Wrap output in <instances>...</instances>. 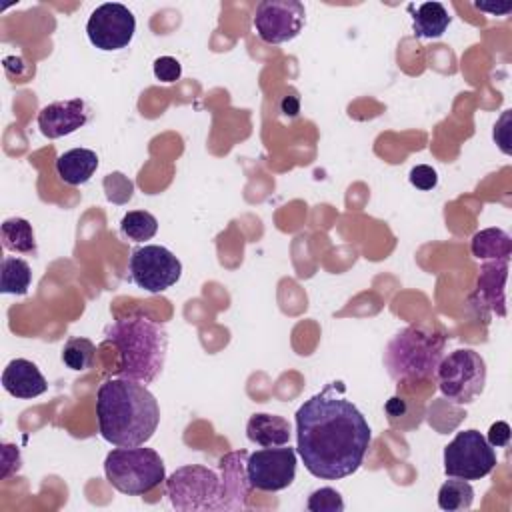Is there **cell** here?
Wrapping results in <instances>:
<instances>
[{"instance_id": "obj_10", "label": "cell", "mask_w": 512, "mask_h": 512, "mask_svg": "<svg viewBox=\"0 0 512 512\" xmlns=\"http://www.w3.org/2000/svg\"><path fill=\"white\" fill-rule=\"evenodd\" d=\"M296 450L288 444L252 452L246 458V478L252 488L280 492L296 478Z\"/></svg>"}, {"instance_id": "obj_19", "label": "cell", "mask_w": 512, "mask_h": 512, "mask_svg": "<svg viewBox=\"0 0 512 512\" xmlns=\"http://www.w3.org/2000/svg\"><path fill=\"white\" fill-rule=\"evenodd\" d=\"M470 250L478 260H510L512 240L502 228H486L472 236Z\"/></svg>"}, {"instance_id": "obj_9", "label": "cell", "mask_w": 512, "mask_h": 512, "mask_svg": "<svg viewBox=\"0 0 512 512\" xmlns=\"http://www.w3.org/2000/svg\"><path fill=\"white\" fill-rule=\"evenodd\" d=\"M128 272L138 288L158 294L172 288L180 280L182 262L164 246L144 244L132 250Z\"/></svg>"}, {"instance_id": "obj_6", "label": "cell", "mask_w": 512, "mask_h": 512, "mask_svg": "<svg viewBox=\"0 0 512 512\" xmlns=\"http://www.w3.org/2000/svg\"><path fill=\"white\" fill-rule=\"evenodd\" d=\"M106 480L122 494L142 496L166 480V466L152 448L132 446L114 448L104 460Z\"/></svg>"}, {"instance_id": "obj_24", "label": "cell", "mask_w": 512, "mask_h": 512, "mask_svg": "<svg viewBox=\"0 0 512 512\" xmlns=\"http://www.w3.org/2000/svg\"><path fill=\"white\" fill-rule=\"evenodd\" d=\"M94 352H96V346L88 340V338H70L66 344H64V350H62V362L70 368V370H88L92 368L94 364Z\"/></svg>"}, {"instance_id": "obj_27", "label": "cell", "mask_w": 512, "mask_h": 512, "mask_svg": "<svg viewBox=\"0 0 512 512\" xmlns=\"http://www.w3.org/2000/svg\"><path fill=\"white\" fill-rule=\"evenodd\" d=\"M408 180L418 190H432L438 184V172L432 166H428V164H416L410 170Z\"/></svg>"}, {"instance_id": "obj_8", "label": "cell", "mask_w": 512, "mask_h": 512, "mask_svg": "<svg viewBox=\"0 0 512 512\" xmlns=\"http://www.w3.org/2000/svg\"><path fill=\"white\" fill-rule=\"evenodd\" d=\"M496 466V450L474 428L462 430L444 448V472L452 478L480 480Z\"/></svg>"}, {"instance_id": "obj_22", "label": "cell", "mask_w": 512, "mask_h": 512, "mask_svg": "<svg viewBox=\"0 0 512 512\" xmlns=\"http://www.w3.org/2000/svg\"><path fill=\"white\" fill-rule=\"evenodd\" d=\"M474 502V488L468 480L452 478L446 480L438 490V506L446 512L468 510Z\"/></svg>"}, {"instance_id": "obj_11", "label": "cell", "mask_w": 512, "mask_h": 512, "mask_svg": "<svg viewBox=\"0 0 512 512\" xmlns=\"http://www.w3.org/2000/svg\"><path fill=\"white\" fill-rule=\"evenodd\" d=\"M306 22V8L298 0H262L254 10V30L266 44L294 40Z\"/></svg>"}, {"instance_id": "obj_26", "label": "cell", "mask_w": 512, "mask_h": 512, "mask_svg": "<svg viewBox=\"0 0 512 512\" xmlns=\"http://www.w3.org/2000/svg\"><path fill=\"white\" fill-rule=\"evenodd\" d=\"M154 76L160 82H176L182 76V64L174 56H160L154 60Z\"/></svg>"}, {"instance_id": "obj_5", "label": "cell", "mask_w": 512, "mask_h": 512, "mask_svg": "<svg viewBox=\"0 0 512 512\" xmlns=\"http://www.w3.org/2000/svg\"><path fill=\"white\" fill-rule=\"evenodd\" d=\"M446 336L442 330L412 324L396 332L384 348V368L396 382H420L436 376L444 358Z\"/></svg>"}, {"instance_id": "obj_2", "label": "cell", "mask_w": 512, "mask_h": 512, "mask_svg": "<svg viewBox=\"0 0 512 512\" xmlns=\"http://www.w3.org/2000/svg\"><path fill=\"white\" fill-rule=\"evenodd\" d=\"M100 436L120 448L146 444L160 422V406L146 384L130 378H110L96 392Z\"/></svg>"}, {"instance_id": "obj_17", "label": "cell", "mask_w": 512, "mask_h": 512, "mask_svg": "<svg viewBox=\"0 0 512 512\" xmlns=\"http://www.w3.org/2000/svg\"><path fill=\"white\" fill-rule=\"evenodd\" d=\"M96 168L98 154L90 148H72L56 158V172L70 186L86 184L94 176Z\"/></svg>"}, {"instance_id": "obj_29", "label": "cell", "mask_w": 512, "mask_h": 512, "mask_svg": "<svg viewBox=\"0 0 512 512\" xmlns=\"http://www.w3.org/2000/svg\"><path fill=\"white\" fill-rule=\"evenodd\" d=\"M280 112H284V114L290 116V118L298 116V112H300V102H298V98H296V96H284V100H282V104H280Z\"/></svg>"}, {"instance_id": "obj_23", "label": "cell", "mask_w": 512, "mask_h": 512, "mask_svg": "<svg viewBox=\"0 0 512 512\" xmlns=\"http://www.w3.org/2000/svg\"><path fill=\"white\" fill-rule=\"evenodd\" d=\"M120 232L132 242H146L158 232V220L146 210H130L120 220Z\"/></svg>"}, {"instance_id": "obj_28", "label": "cell", "mask_w": 512, "mask_h": 512, "mask_svg": "<svg viewBox=\"0 0 512 512\" xmlns=\"http://www.w3.org/2000/svg\"><path fill=\"white\" fill-rule=\"evenodd\" d=\"M488 444L492 448H500V446H506L508 440H510V426L504 422V420H498L490 426L488 430Z\"/></svg>"}, {"instance_id": "obj_15", "label": "cell", "mask_w": 512, "mask_h": 512, "mask_svg": "<svg viewBox=\"0 0 512 512\" xmlns=\"http://www.w3.org/2000/svg\"><path fill=\"white\" fill-rule=\"evenodd\" d=\"M2 386L14 398L30 400L48 390V382L38 366L26 358H14L2 372Z\"/></svg>"}, {"instance_id": "obj_30", "label": "cell", "mask_w": 512, "mask_h": 512, "mask_svg": "<svg viewBox=\"0 0 512 512\" xmlns=\"http://www.w3.org/2000/svg\"><path fill=\"white\" fill-rule=\"evenodd\" d=\"M384 408H386V412H388L390 416H398V414L404 412V400L398 398V396H394V398H390V400L386 402Z\"/></svg>"}, {"instance_id": "obj_20", "label": "cell", "mask_w": 512, "mask_h": 512, "mask_svg": "<svg viewBox=\"0 0 512 512\" xmlns=\"http://www.w3.org/2000/svg\"><path fill=\"white\" fill-rule=\"evenodd\" d=\"M2 246L18 254H36V236L32 224L24 218H6L0 226Z\"/></svg>"}, {"instance_id": "obj_4", "label": "cell", "mask_w": 512, "mask_h": 512, "mask_svg": "<svg viewBox=\"0 0 512 512\" xmlns=\"http://www.w3.org/2000/svg\"><path fill=\"white\" fill-rule=\"evenodd\" d=\"M104 342L118 350L116 374L120 378L150 384L164 368L168 332L150 316L132 314L116 320L104 330Z\"/></svg>"}, {"instance_id": "obj_7", "label": "cell", "mask_w": 512, "mask_h": 512, "mask_svg": "<svg viewBox=\"0 0 512 512\" xmlns=\"http://www.w3.org/2000/svg\"><path fill=\"white\" fill-rule=\"evenodd\" d=\"M436 378L446 400L452 404H468L484 390L486 362L472 348H460L440 360Z\"/></svg>"}, {"instance_id": "obj_21", "label": "cell", "mask_w": 512, "mask_h": 512, "mask_svg": "<svg viewBox=\"0 0 512 512\" xmlns=\"http://www.w3.org/2000/svg\"><path fill=\"white\" fill-rule=\"evenodd\" d=\"M32 282L30 264L18 256H4L0 264V292L24 296Z\"/></svg>"}, {"instance_id": "obj_18", "label": "cell", "mask_w": 512, "mask_h": 512, "mask_svg": "<svg viewBox=\"0 0 512 512\" xmlns=\"http://www.w3.org/2000/svg\"><path fill=\"white\" fill-rule=\"evenodd\" d=\"M450 14L440 2H424L416 8L412 14V30L414 36L424 38V40H434L440 38L448 26H450Z\"/></svg>"}, {"instance_id": "obj_25", "label": "cell", "mask_w": 512, "mask_h": 512, "mask_svg": "<svg viewBox=\"0 0 512 512\" xmlns=\"http://www.w3.org/2000/svg\"><path fill=\"white\" fill-rule=\"evenodd\" d=\"M306 508L310 512H342L344 510V500L342 494L330 486L318 488L308 496Z\"/></svg>"}, {"instance_id": "obj_13", "label": "cell", "mask_w": 512, "mask_h": 512, "mask_svg": "<svg viewBox=\"0 0 512 512\" xmlns=\"http://www.w3.org/2000/svg\"><path fill=\"white\" fill-rule=\"evenodd\" d=\"M88 118L90 112L86 102L82 98H68L44 106L38 112V128L46 138L54 140L76 132L88 122Z\"/></svg>"}, {"instance_id": "obj_12", "label": "cell", "mask_w": 512, "mask_h": 512, "mask_svg": "<svg viewBox=\"0 0 512 512\" xmlns=\"http://www.w3.org/2000/svg\"><path fill=\"white\" fill-rule=\"evenodd\" d=\"M136 32L134 14L118 2L100 4L88 18L86 34L92 46L104 52L126 48Z\"/></svg>"}, {"instance_id": "obj_14", "label": "cell", "mask_w": 512, "mask_h": 512, "mask_svg": "<svg viewBox=\"0 0 512 512\" xmlns=\"http://www.w3.org/2000/svg\"><path fill=\"white\" fill-rule=\"evenodd\" d=\"M506 278L508 260L484 262L480 266L472 302L480 306V310H490L498 316H506Z\"/></svg>"}, {"instance_id": "obj_1", "label": "cell", "mask_w": 512, "mask_h": 512, "mask_svg": "<svg viewBox=\"0 0 512 512\" xmlns=\"http://www.w3.org/2000/svg\"><path fill=\"white\" fill-rule=\"evenodd\" d=\"M334 390L336 382L304 400L296 410V450L304 468L322 480L354 474L372 442L364 414Z\"/></svg>"}, {"instance_id": "obj_16", "label": "cell", "mask_w": 512, "mask_h": 512, "mask_svg": "<svg viewBox=\"0 0 512 512\" xmlns=\"http://www.w3.org/2000/svg\"><path fill=\"white\" fill-rule=\"evenodd\" d=\"M290 432H292L290 424L284 416L268 414V412L252 414L248 424H246L248 440L262 446V448L288 444L290 442Z\"/></svg>"}, {"instance_id": "obj_3", "label": "cell", "mask_w": 512, "mask_h": 512, "mask_svg": "<svg viewBox=\"0 0 512 512\" xmlns=\"http://www.w3.org/2000/svg\"><path fill=\"white\" fill-rule=\"evenodd\" d=\"M246 452H232L220 460L222 478L200 464H188L172 472L166 480V494L178 510H214L244 508L248 494Z\"/></svg>"}]
</instances>
